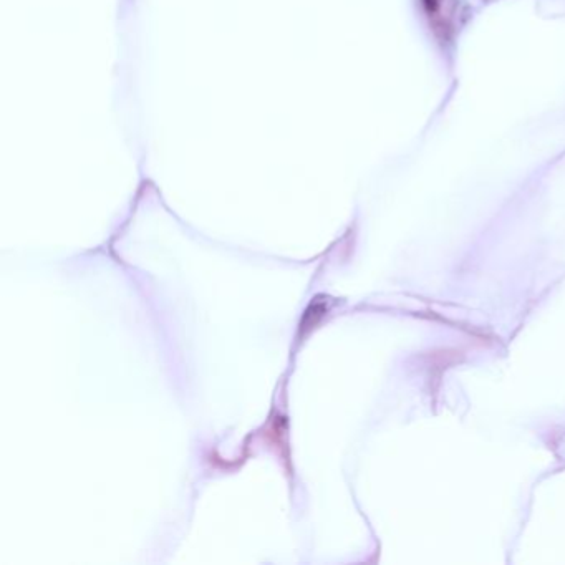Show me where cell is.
<instances>
[{"label":"cell","instance_id":"6da1fadb","mask_svg":"<svg viewBox=\"0 0 565 565\" xmlns=\"http://www.w3.org/2000/svg\"><path fill=\"white\" fill-rule=\"evenodd\" d=\"M325 314H327V307H325L324 302H322V299H315L310 304L307 312H304V319H302V324H300V330L302 332H309L310 329H314L315 325L319 324Z\"/></svg>","mask_w":565,"mask_h":565}]
</instances>
